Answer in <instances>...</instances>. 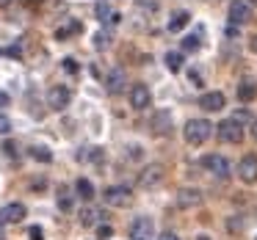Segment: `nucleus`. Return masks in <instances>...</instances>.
<instances>
[{
  "mask_svg": "<svg viewBox=\"0 0 257 240\" xmlns=\"http://www.w3.org/2000/svg\"><path fill=\"white\" fill-rule=\"evenodd\" d=\"M89 152H91V155H86V157H89L91 163H102V160H105V152H102L100 146H97V149H89Z\"/></svg>",
  "mask_w": 257,
  "mask_h": 240,
  "instance_id": "nucleus-27",
  "label": "nucleus"
},
{
  "mask_svg": "<svg viewBox=\"0 0 257 240\" xmlns=\"http://www.w3.org/2000/svg\"><path fill=\"white\" fill-rule=\"evenodd\" d=\"M238 97H240L243 102L254 100V97H257V86H254V83H249V80H243V83L238 86Z\"/></svg>",
  "mask_w": 257,
  "mask_h": 240,
  "instance_id": "nucleus-18",
  "label": "nucleus"
},
{
  "mask_svg": "<svg viewBox=\"0 0 257 240\" xmlns=\"http://www.w3.org/2000/svg\"><path fill=\"white\" fill-rule=\"evenodd\" d=\"M58 207H61L64 212H69V210H72V196H69V190H67V188H61V190H58Z\"/></svg>",
  "mask_w": 257,
  "mask_h": 240,
  "instance_id": "nucleus-23",
  "label": "nucleus"
},
{
  "mask_svg": "<svg viewBox=\"0 0 257 240\" xmlns=\"http://www.w3.org/2000/svg\"><path fill=\"white\" fill-rule=\"evenodd\" d=\"M31 157L39 163H50L53 160V152L47 149V146H31Z\"/></svg>",
  "mask_w": 257,
  "mask_h": 240,
  "instance_id": "nucleus-20",
  "label": "nucleus"
},
{
  "mask_svg": "<svg viewBox=\"0 0 257 240\" xmlns=\"http://www.w3.org/2000/svg\"><path fill=\"white\" fill-rule=\"evenodd\" d=\"M9 133H12V122H9V116L0 113V135H9Z\"/></svg>",
  "mask_w": 257,
  "mask_h": 240,
  "instance_id": "nucleus-28",
  "label": "nucleus"
},
{
  "mask_svg": "<svg viewBox=\"0 0 257 240\" xmlns=\"http://www.w3.org/2000/svg\"><path fill=\"white\" fill-rule=\"evenodd\" d=\"M183 50L185 53H196V50H199V36H185V39H183Z\"/></svg>",
  "mask_w": 257,
  "mask_h": 240,
  "instance_id": "nucleus-25",
  "label": "nucleus"
},
{
  "mask_svg": "<svg viewBox=\"0 0 257 240\" xmlns=\"http://www.w3.org/2000/svg\"><path fill=\"white\" fill-rule=\"evenodd\" d=\"M80 31H83V25H80V23H69L67 28H58V31H56V39H67V36L80 34Z\"/></svg>",
  "mask_w": 257,
  "mask_h": 240,
  "instance_id": "nucleus-21",
  "label": "nucleus"
},
{
  "mask_svg": "<svg viewBox=\"0 0 257 240\" xmlns=\"http://www.w3.org/2000/svg\"><path fill=\"white\" fill-rule=\"evenodd\" d=\"M108 45H111V36H108L105 31H100V34L94 36V47L97 50H108Z\"/></svg>",
  "mask_w": 257,
  "mask_h": 240,
  "instance_id": "nucleus-24",
  "label": "nucleus"
},
{
  "mask_svg": "<svg viewBox=\"0 0 257 240\" xmlns=\"http://www.w3.org/2000/svg\"><path fill=\"white\" fill-rule=\"evenodd\" d=\"M75 190H78V196H80V199H86V201L94 199V185H91L86 177H80L78 182H75Z\"/></svg>",
  "mask_w": 257,
  "mask_h": 240,
  "instance_id": "nucleus-17",
  "label": "nucleus"
},
{
  "mask_svg": "<svg viewBox=\"0 0 257 240\" xmlns=\"http://www.w3.org/2000/svg\"><path fill=\"white\" fill-rule=\"evenodd\" d=\"M64 69H67V72L69 75H75V72H78V61H75V58H64Z\"/></svg>",
  "mask_w": 257,
  "mask_h": 240,
  "instance_id": "nucleus-29",
  "label": "nucleus"
},
{
  "mask_svg": "<svg viewBox=\"0 0 257 240\" xmlns=\"http://www.w3.org/2000/svg\"><path fill=\"white\" fill-rule=\"evenodd\" d=\"M196 240H210V237H205V234H202V237H196Z\"/></svg>",
  "mask_w": 257,
  "mask_h": 240,
  "instance_id": "nucleus-41",
  "label": "nucleus"
},
{
  "mask_svg": "<svg viewBox=\"0 0 257 240\" xmlns=\"http://www.w3.org/2000/svg\"><path fill=\"white\" fill-rule=\"evenodd\" d=\"M191 23V17H188V12H177V14H172V20H169V34H177V31H183L185 25Z\"/></svg>",
  "mask_w": 257,
  "mask_h": 240,
  "instance_id": "nucleus-16",
  "label": "nucleus"
},
{
  "mask_svg": "<svg viewBox=\"0 0 257 240\" xmlns=\"http://www.w3.org/2000/svg\"><path fill=\"white\" fill-rule=\"evenodd\" d=\"M9 3H12V0H0V9H6Z\"/></svg>",
  "mask_w": 257,
  "mask_h": 240,
  "instance_id": "nucleus-40",
  "label": "nucleus"
},
{
  "mask_svg": "<svg viewBox=\"0 0 257 240\" xmlns=\"http://www.w3.org/2000/svg\"><path fill=\"white\" fill-rule=\"evenodd\" d=\"M94 221H97V210H91V207H86V210L80 212V223H83V226H91Z\"/></svg>",
  "mask_w": 257,
  "mask_h": 240,
  "instance_id": "nucleus-26",
  "label": "nucleus"
},
{
  "mask_svg": "<svg viewBox=\"0 0 257 240\" xmlns=\"http://www.w3.org/2000/svg\"><path fill=\"white\" fill-rule=\"evenodd\" d=\"M152 133L155 135H169L172 133V113L169 111H158L152 116Z\"/></svg>",
  "mask_w": 257,
  "mask_h": 240,
  "instance_id": "nucleus-13",
  "label": "nucleus"
},
{
  "mask_svg": "<svg viewBox=\"0 0 257 240\" xmlns=\"http://www.w3.org/2000/svg\"><path fill=\"white\" fill-rule=\"evenodd\" d=\"M232 122H238V124H243V122H251V113L249 111H238L232 116Z\"/></svg>",
  "mask_w": 257,
  "mask_h": 240,
  "instance_id": "nucleus-31",
  "label": "nucleus"
},
{
  "mask_svg": "<svg viewBox=\"0 0 257 240\" xmlns=\"http://www.w3.org/2000/svg\"><path fill=\"white\" fill-rule=\"evenodd\" d=\"M25 204H20V201H12V204H6L3 210H0V223H20L25 218Z\"/></svg>",
  "mask_w": 257,
  "mask_h": 240,
  "instance_id": "nucleus-10",
  "label": "nucleus"
},
{
  "mask_svg": "<svg viewBox=\"0 0 257 240\" xmlns=\"http://www.w3.org/2000/svg\"><path fill=\"white\" fill-rule=\"evenodd\" d=\"M199 108L202 111H210V113L221 111L224 108V94L221 91H207V94H202L199 97Z\"/></svg>",
  "mask_w": 257,
  "mask_h": 240,
  "instance_id": "nucleus-12",
  "label": "nucleus"
},
{
  "mask_svg": "<svg viewBox=\"0 0 257 240\" xmlns=\"http://www.w3.org/2000/svg\"><path fill=\"white\" fill-rule=\"evenodd\" d=\"M163 177H166V168H163L161 163H152V166H147L144 171L139 174V185L141 188H155V185L163 182Z\"/></svg>",
  "mask_w": 257,
  "mask_h": 240,
  "instance_id": "nucleus-6",
  "label": "nucleus"
},
{
  "mask_svg": "<svg viewBox=\"0 0 257 240\" xmlns=\"http://www.w3.org/2000/svg\"><path fill=\"white\" fill-rule=\"evenodd\" d=\"M249 47H251V53H257V36H251V45Z\"/></svg>",
  "mask_w": 257,
  "mask_h": 240,
  "instance_id": "nucleus-38",
  "label": "nucleus"
},
{
  "mask_svg": "<svg viewBox=\"0 0 257 240\" xmlns=\"http://www.w3.org/2000/svg\"><path fill=\"white\" fill-rule=\"evenodd\" d=\"M152 234H155V223H152V218L139 215L133 223H130V240H152Z\"/></svg>",
  "mask_w": 257,
  "mask_h": 240,
  "instance_id": "nucleus-5",
  "label": "nucleus"
},
{
  "mask_svg": "<svg viewBox=\"0 0 257 240\" xmlns=\"http://www.w3.org/2000/svg\"><path fill=\"white\" fill-rule=\"evenodd\" d=\"M238 174L246 185H254L257 182V155H243V160L238 166Z\"/></svg>",
  "mask_w": 257,
  "mask_h": 240,
  "instance_id": "nucleus-8",
  "label": "nucleus"
},
{
  "mask_svg": "<svg viewBox=\"0 0 257 240\" xmlns=\"http://www.w3.org/2000/svg\"><path fill=\"white\" fill-rule=\"evenodd\" d=\"M161 240H177V234H172V232H166V234H161Z\"/></svg>",
  "mask_w": 257,
  "mask_h": 240,
  "instance_id": "nucleus-37",
  "label": "nucleus"
},
{
  "mask_svg": "<svg viewBox=\"0 0 257 240\" xmlns=\"http://www.w3.org/2000/svg\"><path fill=\"white\" fill-rule=\"evenodd\" d=\"M31 240H45V232H42V226H31Z\"/></svg>",
  "mask_w": 257,
  "mask_h": 240,
  "instance_id": "nucleus-32",
  "label": "nucleus"
},
{
  "mask_svg": "<svg viewBox=\"0 0 257 240\" xmlns=\"http://www.w3.org/2000/svg\"><path fill=\"white\" fill-rule=\"evenodd\" d=\"M0 240H3V232H0Z\"/></svg>",
  "mask_w": 257,
  "mask_h": 240,
  "instance_id": "nucleus-42",
  "label": "nucleus"
},
{
  "mask_svg": "<svg viewBox=\"0 0 257 240\" xmlns=\"http://www.w3.org/2000/svg\"><path fill=\"white\" fill-rule=\"evenodd\" d=\"M216 133H218V138H221L224 144H240V141H243V130H240V124L232 122V119H224V122L216 127Z\"/></svg>",
  "mask_w": 257,
  "mask_h": 240,
  "instance_id": "nucleus-4",
  "label": "nucleus"
},
{
  "mask_svg": "<svg viewBox=\"0 0 257 240\" xmlns=\"http://www.w3.org/2000/svg\"><path fill=\"white\" fill-rule=\"evenodd\" d=\"M69 102H72V91H69L67 86H53V89L47 91V108H50V111H64Z\"/></svg>",
  "mask_w": 257,
  "mask_h": 240,
  "instance_id": "nucleus-2",
  "label": "nucleus"
},
{
  "mask_svg": "<svg viewBox=\"0 0 257 240\" xmlns=\"http://www.w3.org/2000/svg\"><path fill=\"white\" fill-rule=\"evenodd\" d=\"M202 166H205L210 174H216L218 179L229 177V160H227V157H221V155H205V157H202Z\"/></svg>",
  "mask_w": 257,
  "mask_h": 240,
  "instance_id": "nucleus-7",
  "label": "nucleus"
},
{
  "mask_svg": "<svg viewBox=\"0 0 257 240\" xmlns=\"http://www.w3.org/2000/svg\"><path fill=\"white\" fill-rule=\"evenodd\" d=\"M105 86H108V91H111V94H119V91H122V86H124V72H122V69H111Z\"/></svg>",
  "mask_w": 257,
  "mask_h": 240,
  "instance_id": "nucleus-15",
  "label": "nucleus"
},
{
  "mask_svg": "<svg viewBox=\"0 0 257 240\" xmlns=\"http://www.w3.org/2000/svg\"><path fill=\"white\" fill-rule=\"evenodd\" d=\"M251 135H254V141H257V122L251 124Z\"/></svg>",
  "mask_w": 257,
  "mask_h": 240,
  "instance_id": "nucleus-39",
  "label": "nucleus"
},
{
  "mask_svg": "<svg viewBox=\"0 0 257 240\" xmlns=\"http://www.w3.org/2000/svg\"><path fill=\"white\" fill-rule=\"evenodd\" d=\"M3 152H6L9 157H17V146H14L12 141H6V144H3Z\"/></svg>",
  "mask_w": 257,
  "mask_h": 240,
  "instance_id": "nucleus-33",
  "label": "nucleus"
},
{
  "mask_svg": "<svg viewBox=\"0 0 257 240\" xmlns=\"http://www.w3.org/2000/svg\"><path fill=\"white\" fill-rule=\"evenodd\" d=\"M9 56H12V58H20V56H23V50H20V45H12V47H9Z\"/></svg>",
  "mask_w": 257,
  "mask_h": 240,
  "instance_id": "nucleus-34",
  "label": "nucleus"
},
{
  "mask_svg": "<svg viewBox=\"0 0 257 240\" xmlns=\"http://www.w3.org/2000/svg\"><path fill=\"white\" fill-rule=\"evenodd\" d=\"M210 135H213V124L207 122V119H191V122L185 124V141H188L191 146L205 144Z\"/></svg>",
  "mask_w": 257,
  "mask_h": 240,
  "instance_id": "nucleus-1",
  "label": "nucleus"
},
{
  "mask_svg": "<svg viewBox=\"0 0 257 240\" xmlns=\"http://www.w3.org/2000/svg\"><path fill=\"white\" fill-rule=\"evenodd\" d=\"M0 56H3V50H0Z\"/></svg>",
  "mask_w": 257,
  "mask_h": 240,
  "instance_id": "nucleus-43",
  "label": "nucleus"
},
{
  "mask_svg": "<svg viewBox=\"0 0 257 240\" xmlns=\"http://www.w3.org/2000/svg\"><path fill=\"white\" fill-rule=\"evenodd\" d=\"M199 201H202V190H196V188H183L177 193V207H183V210L196 207Z\"/></svg>",
  "mask_w": 257,
  "mask_h": 240,
  "instance_id": "nucleus-14",
  "label": "nucleus"
},
{
  "mask_svg": "<svg viewBox=\"0 0 257 240\" xmlns=\"http://www.w3.org/2000/svg\"><path fill=\"white\" fill-rule=\"evenodd\" d=\"M111 234H113V229H111V226H108V223H102V226H97V237H100V240H105V237H111Z\"/></svg>",
  "mask_w": 257,
  "mask_h": 240,
  "instance_id": "nucleus-30",
  "label": "nucleus"
},
{
  "mask_svg": "<svg viewBox=\"0 0 257 240\" xmlns=\"http://www.w3.org/2000/svg\"><path fill=\"white\" fill-rule=\"evenodd\" d=\"M130 157H133V160H136V157H141V149H139V146H133V149H130Z\"/></svg>",
  "mask_w": 257,
  "mask_h": 240,
  "instance_id": "nucleus-36",
  "label": "nucleus"
},
{
  "mask_svg": "<svg viewBox=\"0 0 257 240\" xmlns=\"http://www.w3.org/2000/svg\"><path fill=\"white\" fill-rule=\"evenodd\" d=\"M229 20H232L235 25H246L251 20V6L246 0H235L232 6H229Z\"/></svg>",
  "mask_w": 257,
  "mask_h": 240,
  "instance_id": "nucleus-11",
  "label": "nucleus"
},
{
  "mask_svg": "<svg viewBox=\"0 0 257 240\" xmlns=\"http://www.w3.org/2000/svg\"><path fill=\"white\" fill-rule=\"evenodd\" d=\"M9 105V94H3V91H0V108H6Z\"/></svg>",
  "mask_w": 257,
  "mask_h": 240,
  "instance_id": "nucleus-35",
  "label": "nucleus"
},
{
  "mask_svg": "<svg viewBox=\"0 0 257 240\" xmlns=\"http://www.w3.org/2000/svg\"><path fill=\"white\" fill-rule=\"evenodd\" d=\"M150 100H152V94H150V89H147L144 83H136L133 89H130V105H133L136 111L150 108Z\"/></svg>",
  "mask_w": 257,
  "mask_h": 240,
  "instance_id": "nucleus-9",
  "label": "nucleus"
},
{
  "mask_svg": "<svg viewBox=\"0 0 257 240\" xmlns=\"http://www.w3.org/2000/svg\"><path fill=\"white\" fill-rule=\"evenodd\" d=\"M94 12H97V20H100V23H108V20H111V6H108L105 0H100V3H97Z\"/></svg>",
  "mask_w": 257,
  "mask_h": 240,
  "instance_id": "nucleus-22",
  "label": "nucleus"
},
{
  "mask_svg": "<svg viewBox=\"0 0 257 240\" xmlns=\"http://www.w3.org/2000/svg\"><path fill=\"white\" fill-rule=\"evenodd\" d=\"M163 61H166L169 72H180V69H183V56H180V53H166Z\"/></svg>",
  "mask_w": 257,
  "mask_h": 240,
  "instance_id": "nucleus-19",
  "label": "nucleus"
},
{
  "mask_svg": "<svg viewBox=\"0 0 257 240\" xmlns=\"http://www.w3.org/2000/svg\"><path fill=\"white\" fill-rule=\"evenodd\" d=\"M102 199L111 207H127L130 201H133V193H130V188H124V185H111V188H105Z\"/></svg>",
  "mask_w": 257,
  "mask_h": 240,
  "instance_id": "nucleus-3",
  "label": "nucleus"
}]
</instances>
